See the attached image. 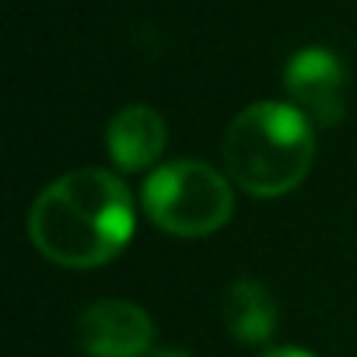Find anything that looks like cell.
<instances>
[{"instance_id": "cell-1", "label": "cell", "mask_w": 357, "mask_h": 357, "mask_svg": "<svg viewBox=\"0 0 357 357\" xmlns=\"http://www.w3.org/2000/svg\"><path fill=\"white\" fill-rule=\"evenodd\" d=\"M133 235V197L119 175L77 168L50 183L29 211L32 245L56 266L91 270L123 252Z\"/></svg>"}, {"instance_id": "cell-2", "label": "cell", "mask_w": 357, "mask_h": 357, "mask_svg": "<svg viewBox=\"0 0 357 357\" xmlns=\"http://www.w3.org/2000/svg\"><path fill=\"white\" fill-rule=\"evenodd\" d=\"M225 175L259 200L284 197L305 183L315 158L312 123L291 102H256L242 109L221 144Z\"/></svg>"}, {"instance_id": "cell-3", "label": "cell", "mask_w": 357, "mask_h": 357, "mask_svg": "<svg viewBox=\"0 0 357 357\" xmlns=\"http://www.w3.org/2000/svg\"><path fill=\"white\" fill-rule=\"evenodd\" d=\"M140 204L154 228L178 238L214 235L235 214L231 178L214 165L193 158L158 165L144 183Z\"/></svg>"}, {"instance_id": "cell-4", "label": "cell", "mask_w": 357, "mask_h": 357, "mask_svg": "<svg viewBox=\"0 0 357 357\" xmlns=\"http://www.w3.org/2000/svg\"><path fill=\"white\" fill-rule=\"evenodd\" d=\"M287 102L312 126H336L347 112V67L322 46L298 50L284 67Z\"/></svg>"}, {"instance_id": "cell-5", "label": "cell", "mask_w": 357, "mask_h": 357, "mask_svg": "<svg viewBox=\"0 0 357 357\" xmlns=\"http://www.w3.org/2000/svg\"><path fill=\"white\" fill-rule=\"evenodd\" d=\"M77 347L88 357H151L154 322L151 315L123 298H102L88 305L74 322Z\"/></svg>"}, {"instance_id": "cell-6", "label": "cell", "mask_w": 357, "mask_h": 357, "mask_svg": "<svg viewBox=\"0 0 357 357\" xmlns=\"http://www.w3.org/2000/svg\"><path fill=\"white\" fill-rule=\"evenodd\" d=\"M168 147V126L151 105H126L109 119L105 151L123 172H144L161 161Z\"/></svg>"}, {"instance_id": "cell-7", "label": "cell", "mask_w": 357, "mask_h": 357, "mask_svg": "<svg viewBox=\"0 0 357 357\" xmlns=\"http://www.w3.org/2000/svg\"><path fill=\"white\" fill-rule=\"evenodd\" d=\"M221 319L228 326V333L245 343V347H259L273 336L277 329V301L273 294L252 280V277H242L235 280L228 291H225V301H221Z\"/></svg>"}, {"instance_id": "cell-8", "label": "cell", "mask_w": 357, "mask_h": 357, "mask_svg": "<svg viewBox=\"0 0 357 357\" xmlns=\"http://www.w3.org/2000/svg\"><path fill=\"white\" fill-rule=\"evenodd\" d=\"M263 357H315V354H308V350H301V347H273V350H266Z\"/></svg>"}, {"instance_id": "cell-9", "label": "cell", "mask_w": 357, "mask_h": 357, "mask_svg": "<svg viewBox=\"0 0 357 357\" xmlns=\"http://www.w3.org/2000/svg\"><path fill=\"white\" fill-rule=\"evenodd\" d=\"M151 357H190L186 350H175V347H161V350H154Z\"/></svg>"}]
</instances>
